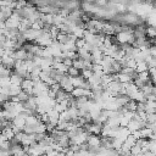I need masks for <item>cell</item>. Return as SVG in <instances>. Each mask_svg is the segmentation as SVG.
I'll return each mask as SVG.
<instances>
[{
	"instance_id": "1",
	"label": "cell",
	"mask_w": 156,
	"mask_h": 156,
	"mask_svg": "<svg viewBox=\"0 0 156 156\" xmlns=\"http://www.w3.org/2000/svg\"><path fill=\"white\" fill-rule=\"evenodd\" d=\"M116 41L118 44H133L134 41V35H133V30L128 29V30H121L117 33L116 35Z\"/></svg>"
},
{
	"instance_id": "2",
	"label": "cell",
	"mask_w": 156,
	"mask_h": 156,
	"mask_svg": "<svg viewBox=\"0 0 156 156\" xmlns=\"http://www.w3.org/2000/svg\"><path fill=\"white\" fill-rule=\"evenodd\" d=\"M69 94H71L72 98H74V99L82 98V96H85V98L89 99L90 95H91V90H90V89H85V88H73Z\"/></svg>"
},
{
	"instance_id": "3",
	"label": "cell",
	"mask_w": 156,
	"mask_h": 156,
	"mask_svg": "<svg viewBox=\"0 0 156 156\" xmlns=\"http://www.w3.org/2000/svg\"><path fill=\"white\" fill-rule=\"evenodd\" d=\"M33 85H34V82L30 78H23L21 83V89L26 91L28 95H33Z\"/></svg>"
},
{
	"instance_id": "4",
	"label": "cell",
	"mask_w": 156,
	"mask_h": 156,
	"mask_svg": "<svg viewBox=\"0 0 156 156\" xmlns=\"http://www.w3.org/2000/svg\"><path fill=\"white\" fill-rule=\"evenodd\" d=\"M58 84H60L61 89H63V90L67 91V93H71L72 89H73V85L71 84V82H69V77H68L67 74H63V76L61 77Z\"/></svg>"
},
{
	"instance_id": "5",
	"label": "cell",
	"mask_w": 156,
	"mask_h": 156,
	"mask_svg": "<svg viewBox=\"0 0 156 156\" xmlns=\"http://www.w3.org/2000/svg\"><path fill=\"white\" fill-rule=\"evenodd\" d=\"M46 113H48V117H49V123H51L56 127V124L58 122V112L52 107V108H49L46 111Z\"/></svg>"
},
{
	"instance_id": "6",
	"label": "cell",
	"mask_w": 156,
	"mask_h": 156,
	"mask_svg": "<svg viewBox=\"0 0 156 156\" xmlns=\"http://www.w3.org/2000/svg\"><path fill=\"white\" fill-rule=\"evenodd\" d=\"M11 126H12V127L18 128L20 130H22V129H23V127L26 126V119H24L23 117H21L20 115H17L15 118H12V119H11Z\"/></svg>"
},
{
	"instance_id": "7",
	"label": "cell",
	"mask_w": 156,
	"mask_h": 156,
	"mask_svg": "<svg viewBox=\"0 0 156 156\" xmlns=\"http://www.w3.org/2000/svg\"><path fill=\"white\" fill-rule=\"evenodd\" d=\"M27 55H28V51H26L23 48H20V49H17V50L13 51L12 57H13L15 60L24 61V60H27Z\"/></svg>"
},
{
	"instance_id": "8",
	"label": "cell",
	"mask_w": 156,
	"mask_h": 156,
	"mask_svg": "<svg viewBox=\"0 0 156 156\" xmlns=\"http://www.w3.org/2000/svg\"><path fill=\"white\" fill-rule=\"evenodd\" d=\"M0 62L7 68H12L15 65V58L12 56H9V55H2V57L0 58Z\"/></svg>"
},
{
	"instance_id": "9",
	"label": "cell",
	"mask_w": 156,
	"mask_h": 156,
	"mask_svg": "<svg viewBox=\"0 0 156 156\" xmlns=\"http://www.w3.org/2000/svg\"><path fill=\"white\" fill-rule=\"evenodd\" d=\"M141 127H144V124L141 123V122H139V121H136V119H130L129 122H128V124H127V128L129 129V132L132 133V132H134V130H138V129H140Z\"/></svg>"
},
{
	"instance_id": "10",
	"label": "cell",
	"mask_w": 156,
	"mask_h": 156,
	"mask_svg": "<svg viewBox=\"0 0 156 156\" xmlns=\"http://www.w3.org/2000/svg\"><path fill=\"white\" fill-rule=\"evenodd\" d=\"M0 133H1V134H2L7 140H12V139H13V136H15V132L12 130L11 126L2 127V128H1V130H0Z\"/></svg>"
},
{
	"instance_id": "11",
	"label": "cell",
	"mask_w": 156,
	"mask_h": 156,
	"mask_svg": "<svg viewBox=\"0 0 156 156\" xmlns=\"http://www.w3.org/2000/svg\"><path fill=\"white\" fill-rule=\"evenodd\" d=\"M129 99L130 100H134L135 102H144L145 100H146V98H145V95L138 89L135 93H133V94H130L129 95Z\"/></svg>"
},
{
	"instance_id": "12",
	"label": "cell",
	"mask_w": 156,
	"mask_h": 156,
	"mask_svg": "<svg viewBox=\"0 0 156 156\" xmlns=\"http://www.w3.org/2000/svg\"><path fill=\"white\" fill-rule=\"evenodd\" d=\"M116 76H117V80H118L119 83H122V84H124V83H128V82H132V80H133V77H132V76L126 74V73H122V72L116 73Z\"/></svg>"
},
{
	"instance_id": "13",
	"label": "cell",
	"mask_w": 156,
	"mask_h": 156,
	"mask_svg": "<svg viewBox=\"0 0 156 156\" xmlns=\"http://www.w3.org/2000/svg\"><path fill=\"white\" fill-rule=\"evenodd\" d=\"M129 134H130V132H129V129H128L127 127H118V133H117V136H116V138H119L121 140L124 141V139H126Z\"/></svg>"
},
{
	"instance_id": "14",
	"label": "cell",
	"mask_w": 156,
	"mask_h": 156,
	"mask_svg": "<svg viewBox=\"0 0 156 156\" xmlns=\"http://www.w3.org/2000/svg\"><path fill=\"white\" fill-rule=\"evenodd\" d=\"M10 84H15V85H21V83H22V80H23V78L20 76V74H17V73H11L10 74Z\"/></svg>"
},
{
	"instance_id": "15",
	"label": "cell",
	"mask_w": 156,
	"mask_h": 156,
	"mask_svg": "<svg viewBox=\"0 0 156 156\" xmlns=\"http://www.w3.org/2000/svg\"><path fill=\"white\" fill-rule=\"evenodd\" d=\"M116 104L119 106V107H123L128 101H129V96L128 95H117L116 99H115Z\"/></svg>"
},
{
	"instance_id": "16",
	"label": "cell",
	"mask_w": 156,
	"mask_h": 156,
	"mask_svg": "<svg viewBox=\"0 0 156 156\" xmlns=\"http://www.w3.org/2000/svg\"><path fill=\"white\" fill-rule=\"evenodd\" d=\"M24 119H26V124H28V126H35L40 121L38 115H28Z\"/></svg>"
},
{
	"instance_id": "17",
	"label": "cell",
	"mask_w": 156,
	"mask_h": 156,
	"mask_svg": "<svg viewBox=\"0 0 156 156\" xmlns=\"http://www.w3.org/2000/svg\"><path fill=\"white\" fill-rule=\"evenodd\" d=\"M67 112H68V115H69V118H71V121H77V118L79 117L78 116V108L77 107H73V106H69V107H67Z\"/></svg>"
},
{
	"instance_id": "18",
	"label": "cell",
	"mask_w": 156,
	"mask_h": 156,
	"mask_svg": "<svg viewBox=\"0 0 156 156\" xmlns=\"http://www.w3.org/2000/svg\"><path fill=\"white\" fill-rule=\"evenodd\" d=\"M146 69H147V65L144 60L136 61V65H135V68H134L135 73H139V72H143V71H146Z\"/></svg>"
},
{
	"instance_id": "19",
	"label": "cell",
	"mask_w": 156,
	"mask_h": 156,
	"mask_svg": "<svg viewBox=\"0 0 156 156\" xmlns=\"http://www.w3.org/2000/svg\"><path fill=\"white\" fill-rule=\"evenodd\" d=\"M84 28H82V27H78V26H76V27H73L72 28V30H71V34H73L76 38H83V34H84Z\"/></svg>"
},
{
	"instance_id": "20",
	"label": "cell",
	"mask_w": 156,
	"mask_h": 156,
	"mask_svg": "<svg viewBox=\"0 0 156 156\" xmlns=\"http://www.w3.org/2000/svg\"><path fill=\"white\" fill-rule=\"evenodd\" d=\"M72 66H73L74 68L79 69V71H82L83 68H85V66H84V60H82V58H79V57L72 60Z\"/></svg>"
},
{
	"instance_id": "21",
	"label": "cell",
	"mask_w": 156,
	"mask_h": 156,
	"mask_svg": "<svg viewBox=\"0 0 156 156\" xmlns=\"http://www.w3.org/2000/svg\"><path fill=\"white\" fill-rule=\"evenodd\" d=\"M68 38H69L68 33H62V32H58V34L56 35L55 40H56V41H58L60 44H65V43L68 40Z\"/></svg>"
},
{
	"instance_id": "22",
	"label": "cell",
	"mask_w": 156,
	"mask_h": 156,
	"mask_svg": "<svg viewBox=\"0 0 156 156\" xmlns=\"http://www.w3.org/2000/svg\"><path fill=\"white\" fill-rule=\"evenodd\" d=\"M135 143H136V139H135L132 134H129V135L124 139V141H123V144H124L127 147H129V149H130L133 145H135Z\"/></svg>"
},
{
	"instance_id": "23",
	"label": "cell",
	"mask_w": 156,
	"mask_h": 156,
	"mask_svg": "<svg viewBox=\"0 0 156 156\" xmlns=\"http://www.w3.org/2000/svg\"><path fill=\"white\" fill-rule=\"evenodd\" d=\"M136 77H138L140 80H143L144 83H147V82H149V79H150V76H149L147 69H146V71H143V72L136 73Z\"/></svg>"
},
{
	"instance_id": "24",
	"label": "cell",
	"mask_w": 156,
	"mask_h": 156,
	"mask_svg": "<svg viewBox=\"0 0 156 156\" xmlns=\"http://www.w3.org/2000/svg\"><path fill=\"white\" fill-rule=\"evenodd\" d=\"M155 35H156V29H155V27H152V26H147V27L145 28V37L155 38Z\"/></svg>"
},
{
	"instance_id": "25",
	"label": "cell",
	"mask_w": 156,
	"mask_h": 156,
	"mask_svg": "<svg viewBox=\"0 0 156 156\" xmlns=\"http://www.w3.org/2000/svg\"><path fill=\"white\" fill-rule=\"evenodd\" d=\"M126 110H129V111H136V102L134 101V100H130L129 99V101L123 106Z\"/></svg>"
},
{
	"instance_id": "26",
	"label": "cell",
	"mask_w": 156,
	"mask_h": 156,
	"mask_svg": "<svg viewBox=\"0 0 156 156\" xmlns=\"http://www.w3.org/2000/svg\"><path fill=\"white\" fill-rule=\"evenodd\" d=\"M66 74L69 76V77H77V76H79V69H77L73 66H71V67L67 68V73Z\"/></svg>"
},
{
	"instance_id": "27",
	"label": "cell",
	"mask_w": 156,
	"mask_h": 156,
	"mask_svg": "<svg viewBox=\"0 0 156 156\" xmlns=\"http://www.w3.org/2000/svg\"><path fill=\"white\" fill-rule=\"evenodd\" d=\"M79 74L87 80L88 78H90V77L93 76V71H91L90 68H83V69H82V73H79Z\"/></svg>"
},
{
	"instance_id": "28",
	"label": "cell",
	"mask_w": 156,
	"mask_h": 156,
	"mask_svg": "<svg viewBox=\"0 0 156 156\" xmlns=\"http://www.w3.org/2000/svg\"><path fill=\"white\" fill-rule=\"evenodd\" d=\"M16 96L18 98V100H20L21 102H24V101H26V100L28 99V96H29V95H28V94H27L26 91H23V90H21V91L18 93V95H16Z\"/></svg>"
},
{
	"instance_id": "29",
	"label": "cell",
	"mask_w": 156,
	"mask_h": 156,
	"mask_svg": "<svg viewBox=\"0 0 156 156\" xmlns=\"http://www.w3.org/2000/svg\"><path fill=\"white\" fill-rule=\"evenodd\" d=\"M0 87L1 88L10 87V78L9 77H1V79H0Z\"/></svg>"
},
{
	"instance_id": "30",
	"label": "cell",
	"mask_w": 156,
	"mask_h": 156,
	"mask_svg": "<svg viewBox=\"0 0 156 156\" xmlns=\"http://www.w3.org/2000/svg\"><path fill=\"white\" fill-rule=\"evenodd\" d=\"M85 45V40L83 38H77L76 39V48L77 49H82Z\"/></svg>"
},
{
	"instance_id": "31",
	"label": "cell",
	"mask_w": 156,
	"mask_h": 156,
	"mask_svg": "<svg viewBox=\"0 0 156 156\" xmlns=\"http://www.w3.org/2000/svg\"><path fill=\"white\" fill-rule=\"evenodd\" d=\"M146 122H156V115H155V112L146 113Z\"/></svg>"
},
{
	"instance_id": "32",
	"label": "cell",
	"mask_w": 156,
	"mask_h": 156,
	"mask_svg": "<svg viewBox=\"0 0 156 156\" xmlns=\"http://www.w3.org/2000/svg\"><path fill=\"white\" fill-rule=\"evenodd\" d=\"M62 62L67 66V67H71L72 66V60L71 58H67V57H65V58H62Z\"/></svg>"
},
{
	"instance_id": "33",
	"label": "cell",
	"mask_w": 156,
	"mask_h": 156,
	"mask_svg": "<svg viewBox=\"0 0 156 156\" xmlns=\"http://www.w3.org/2000/svg\"><path fill=\"white\" fill-rule=\"evenodd\" d=\"M9 98H10V96H6V95H4V94H1V93H0V106L2 105V102H4V101L9 100Z\"/></svg>"
},
{
	"instance_id": "34",
	"label": "cell",
	"mask_w": 156,
	"mask_h": 156,
	"mask_svg": "<svg viewBox=\"0 0 156 156\" xmlns=\"http://www.w3.org/2000/svg\"><path fill=\"white\" fill-rule=\"evenodd\" d=\"M96 2H98V5H105L106 4L105 0H96Z\"/></svg>"
},
{
	"instance_id": "35",
	"label": "cell",
	"mask_w": 156,
	"mask_h": 156,
	"mask_svg": "<svg viewBox=\"0 0 156 156\" xmlns=\"http://www.w3.org/2000/svg\"><path fill=\"white\" fill-rule=\"evenodd\" d=\"M4 28H6L5 27V21H0V29H4Z\"/></svg>"
},
{
	"instance_id": "36",
	"label": "cell",
	"mask_w": 156,
	"mask_h": 156,
	"mask_svg": "<svg viewBox=\"0 0 156 156\" xmlns=\"http://www.w3.org/2000/svg\"><path fill=\"white\" fill-rule=\"evenodd\" d=\"M2 55H4V48H1V46H0V58L2 57Z\"/></svg>"
},
{
	"instance_id": "37",
	"label": "cell",
	"mask_w": 156,
	"mask_h": 156,
	"mask_svg": "<svg viewBox=\"0 0 156 156\" xmlns=\"http://www.w3.org/2000/svg\"><path fill=\"white\" fill-rule=\"evenodd\" d=\"M1 128H2V124H1V121H0V130H1Z\"/></svg>"
},
{
	"instance_id": "38",
	"label": "cell",
	"mask_w": 156,
	"mask_h": 156,
	"mask_svg": "<svg viewBox=\"0 0 156 156\" xmlns=\"http://www.w3.org/2000/svg\"><path fill=\"white\" fill-rule=\"evenodd\" d=\"M23 156H28V155H27V154H24V155H23Z\"/></svg>"
}]
</instances>
